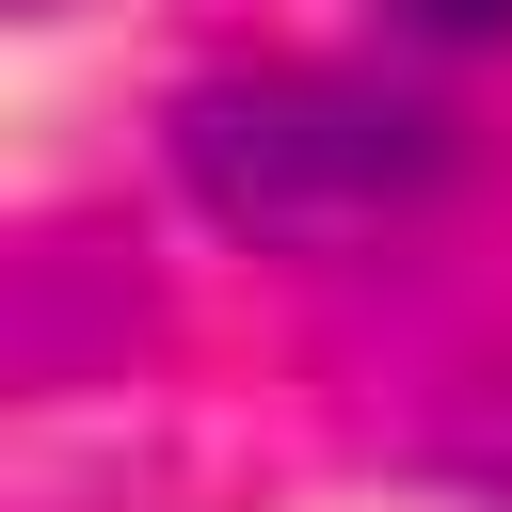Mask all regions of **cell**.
Returning a JSON list of instances; mask_svg holds the SVG:
<instances>
[{
	"instance_id": "cell-1",
	"label": "cell",
	"mask_w": 512,
	"mask_h": 512,
	"mask_svg": "<svg viewBox=\"0 0 512 512\" xmlns=\"http://www.w3.org/2000/svg\"><path fill=\"white\" fill-rule=\"evenodd\" d=\"M176 176L224 240H368L448 176V112L336 80V64H272V80H192L176 96Z\"/></svg>"
},
{
	"instance_id": "cell-2",
	"label": "cell",
	"mask_w": 512,
	"mask_h": 512,
	"mask_svg": "<svg viewBox=\"0 0 512 512\" xmlns=\"http://www.w3.org/2000/svg\"><path fill=\"white\" fill-rule=\"evenodd\" d=\"M416 480H432L448 512H512V400H480V416H448V432L416 448Z\"/></svg>"
},
{
	"instance_id": "cell-3",
	"label": "cell",
	"mask_w": 512,
	"mask_h": 512,
	"mask_svg": "<svg viewBox=\"0 0 512 512\" xmlns=\"http://www.w3.org/2000/svg\"><path fill=\"white\" fill-rule=\"evenodd\" d=\"M416 32H512V0H400Z\"/></svg>"
}]
</instances>
